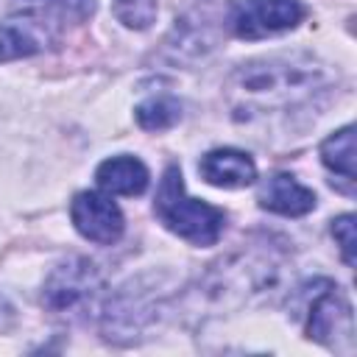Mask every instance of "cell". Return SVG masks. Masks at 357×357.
<instances>
[{"label":"cell","mask_w":357,"mask_h":357,"mask_svg":"<svg viewBox=\"0 0 357 357\" xmlns=\"http://www.w3.org/2000/svg\"><path fill=\"white\" fill-rule=\"evenodd\" d=\"M304 14L301 0H234L229 6V28L240 39H262L296 28Z\"/></svg>","instance_id":"obj_7"},{"label":"cell","mask_w":357,"mask_h":357,"mask_svg":"<svg viewBox=\"0 0 357 357\" xmlns=\"http://www.w3.org/2000/svg\"><path fill=\"white\" fill-rule=\"evenodd\" d=\"M112 11L126 28L142 31L156 20V0H112Z\"/></svg>","instance_id":"obj_16"},{"label":"cell","mask_w":357,"mask_h":357,"mask_svg":"<svg viewBox=\"0 0 357 357\" xmlns=\"http://www.w3.org/2000/svg\"><path fill=\"white\" fill-rule=\"evenodd\" d=\"M332 84V73L312 53L262 56L240 64L226 81V100L237 117L304 106Z\"/></svg>","instance_id":"obj_1"},{"label":"cell","mask_w":357,"mask_h":357,"mask_svg":"<svg viewBox=\"0 0 357 357\" xmlns=\"http://www.w3.org/2000/svg\"><path fill=\"white\" fill-rule=\"evenodd\" d=\"M321 162L354 190V126H346L321 142Z\"/></svg>","instance_id":"obj_13"},{"label":"cell","mask_w":357,"mask_h":357,"mask_svg":"<svg viewBox=\"0 0 357 357\" xmlns=\"http://www.w3.org/2000/svg\"><path fill=\"white\" fill-rule=\"evenodd\" d=\"M321 290L312 293V301L307 304V337L332 349L349 354L354 349V315L349 298L337 290V284L321 279Z\"/></svg>","instance_id":"obj_6"},{"label":"cell","mask_w":357,"mask_h":357,"mask_svg":"<svg viewBox=\"0 0 357 357\" xmlns=\"http://www.w3.org/2000/svg\"><path fill=\"white\" fill-rule=\"evenodd\" d=\"M153 215L162 220L165 229H170L173 234H178L192 245H215L226 226L223 209L204 204L198 198H190L184 192L181 170L176 165H170L159 181V190L153 198Z\"/></svg>","instance_id":"obj_3"},{"label":"cell","mask_w":357,"mask_h":357,"mask_svg":"<svg viewBox=\"0 0 357 357\" xmlns=\"http://www.w3.org/2000/svg\"><path fill=\"white\" fill-rule=\"evenodd\" d=\"M134 117L145 131H165L181 120V103L173 95H153L137 106Z\"/></svg>","instance_id":"obj_15"},{"label":"cell","mask_w":357,"mask_h":357,"mask_svg":"<svg viewBox=\"0 0 357 357\" xmlns=\"http://www.w3.org/2000/svg\"><path fill=\"white\" fill-rule=\"evenodd\" d=\"M95 11V0H53L47 14H17L0 22V61L25 59L59 39L67 22H84Z\"/></svg>","instance_id":"obj_4"},{"label":"cell","mask_w":357,"mask_h":357,"mask_svg":"<svg viewBox=\"0 0 357 357\" xmlns=\"http://www.w3.org/2000/svg\"><path fill=\"white\" fill-rule=\"evenodd\" d=\"M206 31H209L206 22L192 25V20H181V22H176V28H173V33L167 36L165 45H167V50L173 53L176 61L178 59H198V56H204L206 50L215 47L212 36Z\"/></svg>","instance_id":"obj_14"},{"label":"cell","mask_w":357,"mask_h":357,"mask_svg":"<svg viewBox=\"0 0 357 357\" xmlns=\"http://www.w3.org/2000/svg\"><path fill=\"white\" fill-rule=\"evenodd\" d=\"M257 201L262 209L287 218H298L315 209V192L301 181H296L290 173H273L271 178H265L259 184Z\"/></svg>","instance_id":"obj_10"},{"label":"cell","mask_w":357,"mask_h":357,"mask_svg":"<svg viewBox=\"0 0 357 357\" xmlns=\"http://www.w3.org/2000/svg\"><path fill=\"white\" fill-rule=\"evenodd\" d=\"M156 301L151 290H139L137 284L123 287L109 304L103 307V335L114 343H131L139 337L145 324L153 318Z\"/></svg>","instance_id":"obj_8"},{"label":"cell","mask_w":357,"mask_h":357,"mask_svg":"<svg viewBox=\"0 0 357 357\" xmlns=\"http://www.w3.org/2000/svg\"><path fill=\"white\" fill-rule=\"evenodd\" d=\"M198 173L204 176V181H209L215 187L240 190V187H248L257 178V165L245 151L218 148V151H209L198 162Z\"/></svg>","instance_id":"obj_11"},{"label":"cell","mask_w":357,"mask_h":357,"mask_svg":"<svg viewBox=\"0 0 357 357\" xmlns=\"http://www.w3.org/2000/svg\"><path fill=\"white\" fill-rule=\"evenodd\" d=\"M95 178L112 195H139L148 187V167L137 156H112L98 165Z\"/></svg>","instance_id":"obj_12"},{"label":"cell","mask_w":357,"mask_h":357,"mask_svg":"<svg viewBox=\"0 0 357 357\" xmlns=\"http://www.w3.org/2000/svg\"><path fill=\"white\" fill-rule=\"evenodd\" d=\"M103 290L100 271L86 257H70L50 271L42 287V304L56 318H86L98 310Z\"/></svg>","instance_id":"obj_5"},{"label":"cell","mask_w":357,"mask_h":357,"mask_svg":"<svg viewBox=\"0 0 357 357\" xmlns=\"http://www.w3.org/2000/svg\"><path fill=\"white\" fill-rule=\"evenodd\" d=\"M70 218H73V226L78 229V234L98 243V245L117 243L123 234V226H126L117 204L100 192H92V190H84L73 198Z\"/></svg>","instance_id":"obj_9"},{"label":"cell","mask_w":357,"mask_h":357,"mask_svg":"<svg viewBox=\"0 0 357 357\" xmlns=\"http://www.w3.org/2000/svg\"><path fill=\"white\" fill-rule=\"evenodd\" d=\"M332 237L340 248V257L349 268H354V215H340L332 220Z\"/></svg>","instance_id":"obj_17"},{"label":"cell","mask_w":357,"mask_h":357,"mask_svg":"<svg viewBox=\"0 0 357 357\" xmlns=\"http://www.w3.org/2000/svg\"><path fill=\"white\" fill-rule=\"evenodd\" d=\"M279 279V259L271 248H240L218 259L198 282V298L212 310H231Z\"/></svg>","instance_id":"obj_2"}]
</instances>
